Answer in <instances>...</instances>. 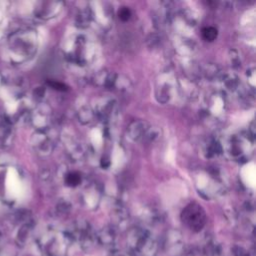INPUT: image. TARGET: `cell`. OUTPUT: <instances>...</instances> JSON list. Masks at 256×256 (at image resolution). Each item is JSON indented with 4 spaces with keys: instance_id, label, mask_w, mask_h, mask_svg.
<instances>
[{
    "instance_id": "24",
    "label": "cell",
    "mask_w": 256,
    "mask_h": 256,
    "mask_svg": "<svg viewBox=\"0 0 256 256\" xmlns=\"http://www.w3.org/2000/svg\"><path fill=\"white\" fill-rule=\"evenodd\" d=\"M109 256H127V254H125V253H123V252H121V251H118V250L113 249V250H111Z\"/></svg>"
},
{
    "instance_id": "6",
    "label": "cell",
    "mask_w": 256,
    "mask_h": 256,
    "mask_svg": "<svg viewBox=\"0 0 256 256\" xmlns=\"http://www.w3.org/2000/svg\"><path fill=\"white\" fill-rule=\"evenodd\" d=\"M206 213L201 205L196 202H191L183 209L181 220L185 226L194 232L203 229L206 224Z\"/></svg>"
},
{
    "instance_id": "8",
    "label": "cell",
    "mask_w": 256,
    "mask_h": 256,
    "mask_svg": "<svg viewBox=\"0 0 256 256\" xmlns=\"http://www.w3.org/2000/svg\"><path fill=\"white\" fill-rule=\"evenodd\" d=\"M94 112L103 122H110L117 115V104L113 99H102L101 102L97 104Z\"/></svg>"
},
{
    "instance_id": "10",
    "label": "cell",
    "mask_w": 256,
    "mask_h": 256,
    "mask_svg": "<svg viewBox=\"0 0 256 256\" xmlns=\"http://www.w3.org/2000/svg\"><path fill=\"white\" fill-rule=\"evenodd\" d=\"M100 196H101V190L98 187V185H96L95 183L90 184L89 186H87L83 191H82V195H81V200L83 201V203L89 207V208H93L95 206L98 205L99 201H100Z\"/></svg>"
},
{
    "instance_id": "5",
    "label": "cell",
    "mask_w": 256,
    "mask_h": 256,
    "mask_svg": "<svg viewBox=\"0 0 256 256\" xmlns=\"http://www.w3.org/2000/svg\"><path fill=\"white\" fill-rule=\"evenodd\" d=\"M203 183L205 185L199 187L198 191L206 198L216 197L221 194L224 189L223 179L218 170L202 171L199 175H197L196 185Z\"/></svg>"
},
{
    "instance_id": "9",
    "label": "cell",
    "mask_w": 256,
    "mask_h": 256,
    "mask_svg": "<svg viewBox=\"0 0 256 256\" xmlns=\"http://www.w3.org/2000/svg\"><path fill=\"white\" fill-rule=\"evenodd\" d=\"M34 138L35 140L33 142V146L39 153L47 154L52 151L54 147V140L53 137L47 134L45 129H39Z\"/></svg>"
},
{
    "instance_id": "7",
    "label": "cell",
    "mask_w": 256,
    "mask_h": 256,
    "mask_svg": "<svg viewBox=\"0 0 256 256\" xmlns=\"http://www.w3.org/2000/svg\"><path fill=\"white\" fill-rule=\"evenodd\" d=\"M253 141L254 134L250 131L233 134L227 141V152L233 158H241L251 151Z\"/></svg>"
},
{
    "instance_id": "22",
    "label": "cell",
    "mask_w": 256,
    "mask_h": 256,
    "mask_svg": "<svg viewBox=\"0 0 256 256\" xmlns=\"http://www.w3.org/2000/svg\"><path fill=\"white\" fill-rule=\"evenodd\" d=\"M232 253L234 256H251L248 250L238 245H235L232 247Z\"/></svg>"
},
{
    "instance_id": "1",
    "label": "cell",
    "mask_w": 256,
    "mask_h": 256,
    "mask_svg": "<svg viewBox=\"0 0 256 256\" xmlns=\"http://www.w3.org/2000/svg\"><path fill=\"white\" fill-rule=\"evenodd\" d=\"M37 34L31 28H24L12 33L8 38V51L17 61H26L33 57L37 50Z\"/></svg>"
},
{
    "instance_id": "14",
    "label": "cell",
    "mask_w": 256,
    "mask_h": 256,
    "mask_svg": "<svg viewBox=\"0 0 256 256\" xmlns=\"http://www.w3.org/2000/svg\"><path fill=\"white\" fill-rule=\"evenodd\" d=\"M164 80H165L164 82L161 80H158L159 85L156 87V97L158 101L162 103H166L167 101H169L170 97L172 96V90H173L171 79L168 77V78H165Z\"/></svg>"
},
{
    "instance_id": "20",
    "label": "cell",
    "mask_w": 256,
    "mask_h": 256,
    "mask_svg": "<svg viewBox=\"0 0 256 256\" xmlns=\"http://www.w3.org/2000/svg\"><path fill=\"white\" fill-rule=\"evenodd\" d=\"M65 182L68 186H71V187H75V186H78L81 182V175L80 173L76 172V171H73V172H69L66 177H65Z\"/></svg>"
},
{
    "instance_id": "13",
    "label": "cell",
    "mask_w": 256,
    "mask_h": 256,
    "mask_svg": "<svg viewBox=\"0 0 256 256\" xmlns=\"http://www.w3.org/2000/svg\"><path fill=\"white\" fill-rule=\"evenodd\" d=\"M96 242H99L102 246L110 249H114L116 242V231L114 227H105L96 233Z\"/></svg>"
},
{
    "instance_id": "16",
    "label": "cell",
    "mask_w": 256,
    "mask_h": 256,
    "mask_svg": "<svg viewBox=\"0 0 256 256\" xmlns=\"http://www.w3.org/2000/svg\"><path fill=\"white\" fill-rule=\"evenodd\" d=\"M112 219H113L115 227L122 228L126 225L128 219H129V216H128V213L125 210V208L122 207L121 205H119L114 210V212L112 214Z\"/></svg>"
},
{
    "instance_id": "17",
    "label": "cell",
    "mask_w": 256,
    "mask_h": 256,
    "mask_svg": "<svg viewBox=\"0 0 256 256\" xmlns=\"http://www.w3.org/2000/svg\"><path fill=\"white\" fill-rule=\"evenodd\" d=\"M223 151L222 145L220 144V142L218 140L215 139H210L206 144H205V148H204V153L206 154L207 157L212 158V157H216L219 154H221Z\"/></svg>"
},
{
    "instance_id": "4",
    "label": "cell",
    "mask_w": 256,
    "mask_h": 256,
    "mask_svg": "<svg viewBox=\"0 0 256 256\" xmlns=\"http://www.w3.org/2000/svg\"><path fill=\"white\" fill-rule=\"evenodd\" d=\"M64 234L70 246H77L83 251L89 250L96 242V232L84 220L74 222L70 228L64 231Z\"/></svg>"
},
{
    "instance_id": "18",
    "label": "cell",
    "mask_w": 256,
    "mask_h": 256,
    "mask_svg": "<svg viewBox=\"0 0 256 256\" xmlns=\"http://www.w3.org/2000/svg\"><path fill=\"white\" fill-rule=\"evenodd\" d=\"M95 112L92 108L90 107H87V106H84V107H81L79 109V112H78V119L79 121H81L83 124H87V123H90L94 118H95Z\"/></svg>"
},
{
    "instance_id": "3",
    "label": "cell",
    "mask_w": 256,
    "mask_h": 256,
    "mask_svg": "<svg viewBox=\"0 0 256 256\" xmlns=\"http://www.w3.org/2000/svg\"><path fill=\"white\" fill-rule=\"evenodd\" d=\"M66 57L73 64L84 66L93 59L95 47L93 42L85 34L73 35L65 47Z\"/></svg>"
},
{
    "instance_id": "12",
    "label": "cell",
    "mask_w": 256,
    "mask_h": 256,
    "mask_svg": "<svg viewBox=\"0 0 256 256\" xmlns=\"http://www.w3.org/2000/svg\"><path fill=\"white\" fill-rule=\"evenodd\" d=\"M225 97L219 93L215 92L210 95L207 100V111L214 116H219L225 110Z\"/></svg>"
},
{
    "instance_id": "11",
    "label": "cell",
    "mask_w": 256,
    "mask_h": 256,
    "mask_svg": "<svg viewBox=\"0 0 256 256\" xmlns=\"http://www.w3.org/2000/svg\"><path fill=\"white\" fill-rule=\"evenodd\" d=\"M61 2H41L35 9V15L39 18L48 19L54 17L61 10Z\"/></svg>"
},
{
    "instance_id": "19",
    "label": "cell",
    "mask_w": 256,
    "mask_h": 256,
    "mask_svg": "<svg viewBox=\"0 0 256 256\" xmlns=\"http://www.w3.org/2000/svg\"><path fill=\"white\" fill-rule=\"evenodd\" d=\"M223 85L226 87V89L234 91L239 87L238 78L234 74H227L223 77Z\"/></svg>"
},
{
    "instance_id": "21",
    "label": "cell",
    "mask_w": 256,
    "mask_h": 256,
    "mask_svg": "<svg viewBox=\"0 0 256 256\" xmlns=\"http://www.w3.org/2000/svg\"><path fill=\"white\" fill-rule=\"evenodd\" d=\"M202 37L206 41H213L217 37V29L214 27H204L202 29Z\"/></svg>"
},
{
    "instance_id": "23",
    "label": "cell",
    "mask_w": 256,
    "mask_h": 256,
    "mask_svg": "<svg viewBox=\"0 0 256 256\" xmlns=\"http://www.w3.org/2000/svg\"><path fill=\"white\" fill-rule=\"evenodd\" d=\"M118 15H119V18L122 20V21H127L130 19V16H131V11L128 7H122L119 12H118Z\"/></svg>"
},
{
    "instance_id": "15",
    "label": "cell",
    "mask_w": 256,
    "mask_h": 256,
    "mask_svg": "<svg viewBox=\"0 0 256 256\" xmlns=\"http://www.w3.org/2000/svg\"><path fill=\"white\" fill-rule=\"evenodd\" d=\"M148 126L146 124V122L143 121H134L132 122L129 127H128V134L130 136L131 139L138 141L142 138H144L147 130H148Z\"/></svg>"
},
{
    "instance_id": "2",
    "label": "cell",
    "mask_w": 256,
    "mask_h": 256,
    "mask_svg": "<svg viewBox=\"0 0 256 256\" xmlns=\"http://www.w3.org/2000/svg\"><path fill=\"white\" fill-rule=\"evenodd\" d=\"M126 245L130 256H155L158 251L157 240L143 227H133L128 231Z\"/></svg>"
}]
</instances>
